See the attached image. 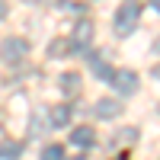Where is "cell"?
Listing matches in <instances>:
<instances>
[{
	"label": "cell",
	"mask_w": 160,
	"mask_h": 160,
	"mask_svg": "<svg viewBox=\"0 0 160 160\" xmlns=\"http://www.w3.org/2000/svg\"><path fill=\"white\" fill-rule=\"evenodd\" d=\"M26 55H29V42H26V38L13 35V38H3V42H0V58L7 64H19V61H26Z\"/></svg>",
	"instance_id": "6da1fadb"
},
{
	"label": "cell",
	"mask_w": 160,
	"mask_h": 160,
	"mask_svg": "<svg viewBox=\"0 0 160 160\" xmlns=\"http://www.w3.org/2000/svg\"><path fill=\"white\" fill-rule=\"evenodd\" d=\"M138 19H141V7H138V3L118 7V13H115V32H118V35H131V32H135V26H138Z\"/></svg>",
	"instance_id": "7a4b0ae2"
},
{
	"label": "cell",
	"mask_w": 160,
	"mask_h": 160,
	"mask_svg": "<svg viewBox=\"0 0 160 160\" xmlns=\"http://www.w3.org/2000/svg\"><path fill=\"white\" fill-rule=\"evenodd\" d=\"M112 87L115 93H122V96H131V93L138 90V74L135 71H112Z\"/></svg>",
	"instance_id": "3957f363"
},
{
	"label": "cell",
	"mask_w": 160,
	"mask_h": 160,
	"mask_svg": "<svg viewBox=\"0 0 160 160\" xmlns=\"http://www.w3.org/2000/svg\"><path fill=\"white\" fill-rule=\"evenodd\" d=\"M71 141L77 144V148H93V144H96V131H93L90 125H80V128H74Z\"/></svg>",
	"instance_id": "277c9868"
},
{
	"label": "cell",
	"mask_w": 160,
	"mask_h": 160,
	"mask_svg": "<svg viewBox=\"0 0 160 160\" xmlns=\"http://www.w3.org/2000/svg\"><path fill=\"white\" fill-rule=\"evenodd\" d=\"M61 90H64V96H77V90H80V83H83V80H80V74H61Z\"/></svg>",
	"instance_id": "5b68a950"
},
{
	"label": "cell",
	"mask_w": 160,
	"mask_h": 160,
	"mask_svg": "<svg viewBox=\"0 0 160 160\" xmlns=\"http://www.w3.org/2000/svg\"><path fill=\"white\" fill-rule=\"evenodd\" d=\"M118 112H122V106L115 99H99L96 102V118H115Z\"/></svg>",
	"instance_id": "8992f818"
},
{
	"label": "cell",
	"mask_w": 160,
	"mask_h": 160,
	"mask_svg": "<svg viewBox=\"0 0 160 160\" xmlns=\"http://www.w3.org/2000/svg\"><path fill=\"white\" fill-rule=\"evenodd\" d=\"M22 154V144L16 141H0V160H19Z\"/></svg>",
	"instance_id": "52a82bcc"
},
{
	"label": "cell",
	"mask_w": 160,
	"mask_h": 160,
	"mask_svg": "<svg viewBox=\"0 0 160 160\" xmlns=\"http://www.w3.org/2000/svg\"><path fill=\"white\" fill-rule=\"evenodd\" d=\"M90 35H93V26L83 19V22L77 26V32H74V45H77V48H87V45H90Z\"/></svg>",
	"instance_id": "ba28073f"
},
{
	"label": "cell",
	"mask_w": 160,
	"mask_h": 160,
	"mask_svg": "<svg viewBox=\"0 0 160 160\" xmlns=\"http://www.w3.org/2000/svg\"><path fill=\"white\" fill-rule=\"evenodd\" d=\"M51 125H55V128H64V125H68L71 122V109H68V106H58V109H51Z\"/></svg>",
	"instance_id": "9c48e42d"
},
{
	"label": "cell",
	"mask_w": 160,
	"mask_h": 160,
	"mask_svg": "<svg viewBox=\"0 0 160 160\" xmlns=\"http://www.w3.org/2000/svg\"><path fill=\"white\" fill-rule=\"evenodd\" d=\"M42 160H64V148L61 144H48L42 151Z\"/></svg>",
	"instance_id": "30bf717a"
},
{
	"label": "cell",
	"mask_w": 160,
	"mask_h": 160,
	"mask_svg": "<svg viewBox=\"0 0 160 160\" xmlns=\"http://www.w3.org/2000/svg\"><path fill=\"white\" fill-rule=\"evenodd\" d=\"M118 141H122V144H135L138 141V128H122V131H118Z\"/></svg>",
	"instance_id": "8fae6325"
},
{
	"label": "cell",
	"mask_w": 160,
	"mask_h": 160,
	"mask_svg": "<svg viewBox=\"0 0 160 160\" xmlns=\"http://www.w3.org/2000/svg\"><path fill=\"white\" fill-rule=\"evenodd\" d=\"M45 131V122H42V112L35 115V122H29V135H42Z\"/></svg>",
	"instance_id": "7c38bea8"
},
{
	"label": "cell",
	"mask_w": 160,
	"mask_h": 160,
	"mask_svg": "<svg viewBox=\"0 0 160 160\" xmlns=\"http://www.w3.org/2000/svg\"><path fill=\"white\" fill-rule=\"evenodd\" d=\"M64 51H68V42H51V45H48V55H51V58L64 55Z\"/></svg>",
	"instance_id": "4fadbf2b"
},
{
	"label": "cell",
	"mask_w": 160,
	"mask_h": 160,
	"mask_svg": "<svg viewBox=\"0 0 160 160\" xmlns=\"http://www.w3.org/2000/svg\"><path fill=\"white\" fill-rule=\"evenodd\" d=\"M61 7H64V10H68V13H83V10H87L83 3H71V0H64V3H61Z\"/></svg>",
	"instance_id": "5bb4252c"
},
{
	"label": "cell",
	"mask_w": 160,
	"mask_h": 160,
	"mask_svg": "<svg viewBox=\"0 0 160 160\" xmlns=\"http://www.w3.org/2000/svg\"><path fill=\"white\" fill-rule=\"evenodd\" d=\"M7 16V0H0V19Z\"/></svg>",
	"instance_id": "9a60e30c"
},
{
	"label": "cell",
	"mask_w": 160,
	"mask_h": 160,
	"mask_svg": "<svg viewBox=\"0 0 160 160\" xmlns=\"http://www.w3.org/2000/svg\"><path fill=\"white\" fill-rule=\"evenodd\" d=\"M154 77H157V80H160V64H157V68H154Z\"/></svg>",
	"instance_id": "2e32d148"
},
{
	"label": "cell",
	"mask_w": 160,
	"mask_h": 160,
	"mask_svg": "<svg viewBox=\"0 0 160 160\" xmlns=\"http://www.w3.org/2000/svg\"><path fill=\"white\" fill-rule=\"evenodd\" d=\"M154 3H157V7H160V0H154Z\"/></svg>",
	"instance_id": "e0dca14e"
},
{
	"label": "cell",
	"mask_w": 160,
	"mask_h": 160,
	"mask_svg": "<svg viewBox=\"0 0 160 160\" xmlns=\"http://www.w3.org/2000/svg\"><path fill=\"white\" fill-rule=\"evenodd\" d=\"M118 160H128V157H118Z\"/></svg>",
	"instance_id": "ac0fdd59"
}]
</instances>
